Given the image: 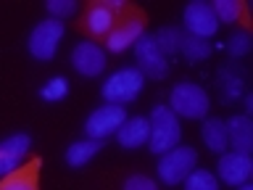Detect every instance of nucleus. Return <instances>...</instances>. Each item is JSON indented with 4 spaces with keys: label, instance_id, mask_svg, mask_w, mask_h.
I'll return each instance as SVG.
<instances>
[{
    "label": "nucleus",
    "instance_id": "f257e3e1",
    "mask_svg": "<svg viewBox=\"0 0 253 190\" xmlns=\"http://www.w3.org/2000/svg\"><path fill=\"white\" fill-rule=\"evenodd\" d=\"M148 124H150L148 148L153 150V153H166V150L179 145V138H182L179 116L174 114L169 106H156L148 116Z\"/></svg>",
    "mask_w": 253,
    "mask_h": 190
},
{
    "label": "nucleus",
    "instance_id": "f03ea898",
    "mask_svg": "<svg viewBox=\"0 0 253 190\" xmlns=\"http://www.w3.org/2000/svg\"><path fill=\"white\" fill-rule=\"evenodd\" d=\"M142 85H145V74L140 69L134 66L119 69L103 82V98H106V103H114V106H124V103L137 98Z\"/></svg>",
    "mask_w": 253,
    "mask_h": 190
},
{
    "label": "nucleus",
    "instance_id": "7ed1b4c3",
    "mask_svg": "<svg viewBox=\"0 0 253 190\" xmlns=\"http://www.w3.org/2000/svg\"><path fill=\"white\" fill-rule=\"evenodd\" d=\"M209 93L195 82H179L169 95V108L185 119H203L209 114Z\"/></svg>",
    "mask_w": 253,
    "mask_h": 190
},
{
    "label": "nucleus",
    "instance_id": "20e7f679",
    "mask_svg": "<svg viewBox=\"0 0 253 190\" xmlns=\"http://www.w3.org/2000/svg\"><path fill=\"white\" fill-rule=\"evenodd\" d=\"M195 164H198V150L190 145H177L158 158V180L166 182V185H179L195 169Z\"/></svg>",
    "mask_w": 253,
    "mask_h": 190
},
{
    "label": "nucleus",
    "instance_id": "39448f33",
    "mask_svg": "<svg viewBox=\"0 0 253 190\" xmlns=\"http://www.w3.org/2000/svg\"><path fill=\"white\" fill-rule=\"evenodd\" d=\"M145 35V19L140 11H126L122 13V19L116 21V27L106 35V48L111 53H124L129 45H134L137 40Z\"/></svg>",
    "mask_w": 253,
    "mask_h": 190
},
{
    "label": "nucleus",
    "instance_id": "423d86ee",
    "mask_svg": "<svg viewBox=\"0 0 253 190\" xmlns=\"http://www.w3.org/2000/svg\"><path fill=\"white\" fill-rule=\"evenodd\" d=\"M126 122V111L124 106H114V103H106V106L95 108L84 122V132L90 140H106L111 135L119 132V127Z\"/></svg>",
    "mask_w": 253,
    "mask_h": 190
},
{
    "label": "nucleus",
    "instance_id": "0eeeda50",
    "mask_svg": "<svg viewBox=\"0 0 253 190\" xmlns=\"http://www.w3.org/2000/svg\"><path fill=\"white\" fill-rule=\"evenodd\" d=\"M63 37V21H55V19H45L40 21L29 35V53L35 55L37 61H50L55 50H58V43Z\"/></svg>",
    "mask_w": 253,
    "mask_h": 190
},
{
    "label": "nucleus",
    "instance_id": "6e6552de",
    "mask_svg": "<svg viewBox=\"0 0 253 190\" xmlns=\"http://www.w3.org/2000/svg\"><path fill=\"white\" fill-rule=\"evenodd\" d=\"M126 11L122 0H108V3H92L84 11L82 27L90 32L92 37H106L111 29L116 27V21L122 19V13Z\"/></svg>",
    "mask_w": 253,
    "mask_h": 190
},
{
    "label": "nucleus",
    "instance_id": "1a4fd4ad",
    "mask_svg": "<svg viewBox=\"0 0 253 190\" xmlns=\"http://www.w3.org/2000/svg\"><path fill=\"white\" fill-rule=\"evenodd\" d=\"M182 21H185L187 35L201 37V40L216 35V29H219V21H216V16H213L211 3H203V0H193V3H187L185 13H182Z\"/></svg>",
    "mask_w": 253,
    "mask_h": 190
},
{
    "label": "nucleus",
    "instance_id": "9d476101",
    "mask_svg": "<svg viewBox=\"0 0 253 190\" xmlns=\"http://www.w3.org/2000/svg\"><path fill=\"white\" fill-rule=\"evenodd\" d=\"M134 55H137V63H140L142 74H148L150 79L166 77V71H169V61H166V55L161 53V48L156 45L153 35H142L137 43H134Z\"/></svg>",
    "mask_w": 253,
    "mask_h": 190
},
{
    "label": "nucleus",
    "instance_id": "9b49d317",
    "mask_svg": "<svg viewBox=\"0 0 253 190\" xmlns=\"http://www.w3.org/2000/svg\"><path fill=\"white\" fill-rule=\"evenodd\" d=\"M71 66L82 77H98L106 69V50L92 40H84L71 50Z\"/></svg>",
    "mask_w": 253,
    "mask_h": 190
},
{
    "label": "nucleus",
    "instance_id": "f8f14e48",
    "mask_svg": "<svg viewBox=\"0 0 253 190\" xmlns=\"http://www.w3.org/2000/svg\"><path fill=\"white\" fill-rule=\"evenodd\" d=\"M216 172H219L221 182H227V185H232V188H240V185L248 182V177L253 174V161H251V156L229 150V153L219 156Z\"/></svg>",
    "mask_w": 253,
    "mask_h": 190
},
{
    "label": "nucleus",
    "instance_id": "ddd939ff",
    "mask_svg": "<svg viewBox=\"0 0 253 190\" xmlns=\"http://www.w3.org/2000/svg\"><path fill=\"white\" fill-rule=\"evenodd\" d=\"M29 153V135H11L0 142V180L21 166V158Z\"/></svg>",
    "mask_w": 253,
    "mask_h": 190
},
{
    "label": "nucleus",
    "instance_id": "4468645a",
    "mask_svg": "<svg viewBox=\"0 0 253 190\" xmlns=\"http://www.w3.org/2000/svg\"><path fill=\"white\" fill-rule=\"evenodd\" d=\"M148 138H150V124H148L145 116H132V119H126V122L119 127V132H116L119 145L126 148V150L142 148V145L148 142Z\"/></svg>",
    "mask_w": 253,
    "mask_h": 190
},
{
    "label": "nucleus",
    "instance_id": "2eb2a0df",
    "mask_svg": "<svg viewBox=\"0 0 253 190\" xmlns=\"http://www.w3.org/2000/svg\"><path fill=\"white\" fill-rule=\"evenodd\" d=\"M227 124V140L232 142L235 153H245L251 156L253 150V124L248 116H232Z\"/></svg>",
    "mask_w": 253,
    "mask_h": 190
},
{
    "label": "nucleus",
    "instance_id": "dca6fc26",
    "mask_svg": "<svg viewBox=\"0 0 253 190\" xmlns=\"http://www.w3.org/2000/svg\"><path fill=\"white\" fill-rule=\"evenodd\" d=\"M40 158H32L29 164L19 166L16 172H11L8 177L0 180V190H40L37 188V177H40Z\"/></svg>",
    "mask_w": 253,
    "mask_h": 190
},
{
    "label": "nucleus",
    "instance_id": "f3484780",
    "mask_svg": "<svg viewBox=\"0 0 253 190\" xmlns=\"http://www.w3.org/2000/svg\"><path fill=\"white\" fill-rule=\"evenodd\" d=\"M201 138L211 153H227L229 140H227V124L221 119H206L201 127Z\"/></svg>",
    "mask_w": 253,
    "mask_h": 190
},
{
    "label": "nucleus",
    "instance_id": "a211bd4d",
    "mask_svg": "<svg viewBox=\"0 0 253 190\" xmlns=\"http://www.w3.org/2000/svg\"><path fill=\"white\" fill-rule=\"evenodd\" d=\"M100 150V140H77L71 142L69 150H66V164L69 166H84L87 161H92L95 153Z\"/></svg>",
    "mask_w": 253,
    "mask_h": 190
},
{
    "label": "nucleus",
    "instance_id": "6ab92c4d",
    "mask_svg": "<svg viewBox=\"0 0 253 190\" xmlns=\"http://www.w3.org/2000/svg\"><path fill=\"white\" fill-rule=\"evenodd\" d=\"M156 45L161 48V53L164 55H171V53H177L179 48H182V32L179 29H174V27H164V29H158L156 32Z\"/></svg>",
    "mask_w": 253,
    "mask_h": 190
},
{
    "label": "nucleus",
    "instance_id": "aec40b11",
    "mask_svg": "<svg viewBox=\"0 0 253 190\" xmlns=\"http://www.w3.org/2000/svg\"><path fill=\"white\" fill-rule=\"evenodd\" d=\"M69 95V79L66 77H53L40 87V98L47 100V103H58Z\"/></svg>",
    "mask_w": 253,
    "mask_h": 190
},
{
    "label": "nucleus",
    "instance_id": "412c9836",
    "mask_svg": "<svg viewBox=\"0 0 253 190\" xmlns=\"http://www.w3.org/2000/svg\"><path fill=\"white\" fill-rule=\"evenodd\" d=\"M211 8H213L216 21L235 24L237 19H243V3H240V0H216Z\"/></svg>",
    "mask_w": 253,
    "mask_h": 190
},
{
    "label": "nucleus",
    "instance_id": "4be33fe9",
    "mask_svg": "<svg viewBox=\"0 0 253 190\" xmlns=\"http://www.w3.org/2000/svg\"><path fill=\"white\" fill-rule=\"evenodd\" d=\"M185 190H219V180L209 169H193L185 177Z\"/></svg>",
    "mask_w": 253,
    "mask_h": 190
},
{
    "label": "nucleus",
    "instance_id": "5701e85b",
    "mask_svg": "<svg viewBox=\"0 0 253 190\" xmlns=\"http://www.w3.org/2000/svg\"><path fill=\"white\" fill-rule=\"evenodd\" d=\"M179 50L185 53L190 61H203V58H209V55H211V45L206 43V40H201V37L185 35V37H182V48H179Z\"/></svg>",
    "mask_w": 253,
    "mask_h": 190
},
{
    "label": "nucleus",
    "instance_id": "b1692460",
    "mask_svg": "<svg viewBox=\"0 0 253 190\" xmlns=\"http://www.w3.org/2000/svg\"><path fill=\"white\" fill-rule=\"evenodd\" d=\"M221 98L224 100H235L243 95V77L232 74V71H221Z\"/></svg>",
    "mask_w": 253,
    "mask_h": 190
},
{
    "label": "nucleus",
    "instance_id": "393cba45",
    "mask_svg": "<svg viewBox=\"0 0 253 190\" xmlns=\"http://www.w3.org/2000/svg\"><path fill=\"white\" fill-rule=\"evenodd\" d=\"M251 35L248 32H235L232 37H229V43H227V48H229V53L235 55V58H243V55H248L251 53Z\"/></svg>",
    "mask_w": 253,
    "mask_h": 190
},
{
    "label": "nucleus",
    "instance_id": "a878e982",
    "mask_svg": "<svg viewBox=\"0 0 253 190\" xmlns=\"http://www.w3.org/2000/svg\"><path fill=\"white\" fill-rule=\"evenodd\" d=\"M74 11H77L74 0H47V13H50V19H55V21H63Z\"/></svg>",
    "mask_w": 253,
    "mask_h": 190
},
{
    "label": "nucleus",
    "instance_id": "bb28decb",
    "mask_svg": "<svg viewBox=\"0 0 253 190\" xmlns=\"http://www.w3.org/2000/svg\"><path fill=\"white\" fill-rule=\"evenodd\" d=\"M124 190H158V185L156 180L145 177V174H132V177H126Z\"/></svg>",
    "mask_w": 253,
    "mask_h": 190
},
{
    "label": "nucleus",
    "instance_id": "cd10ccee",
    "mask_svg": "<svg viewBox=\"0 0 253 190\" xmlns=\"http://www.w3.org/2000/svg\"><path fill=\"white\" fill-rule=\"evenodd\" d=\"M237 190H253V188L248 185V182H245V185H240V188H237Z\"/></svg>",
    "mask_w": 253,
    "mask_h": 190
}]
</instances>
